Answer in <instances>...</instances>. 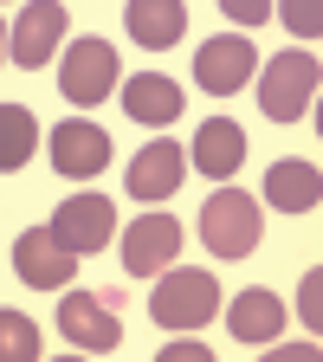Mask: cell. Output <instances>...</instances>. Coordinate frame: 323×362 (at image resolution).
Returning a JSON list of instances; mask_svg holds the SVG:
<instances>
[{
  "instance_id": "obj_1",
  "label": "cell",
  "mask_w": 323,
  "mask_h": 362,
  "mask_svg": "<svg viewBox=\"0 0 323 362\" xmlns=\"http://www.w3.org/2000/svg\"><path fill=\"white\" fill-rule=\"evenodd\" d=\"M220 310V279L213 272H168L149 298V317L162 330H207V317Z\"/></svg>"
},
{
  "instance_id": "obj_2",
  "label": "cell",
  "mask_w": 323,
  "mask_h": 362,
  "mask_svg": "<svg viewBox=\"0 0 323 362\" xmlns=\"http://www.w3.org/2000/svg\"><path fill=\"white\" fill-rule=\"evenodd\" d=\"M259 201L252 194H240V188H220L207 207H201V240H207V252H220V259H246V252H259Z\"/></svg>"
},
{
  "instance_id": "obj_3",
  "label": "cell",
  "mask_w": 323,
  "mask_h": 362,
  "mask_svg": "<svg viewBox=\"0 0 323 362\" xmlns=\"http://www.w3.org/2000/svg\"><path fill=\"white\" fill-rule=\"evenodd\" d=\"M317 59L310 52H278L265 65V78H259V110L271 117V123H298L310 104H317Z\"/></svg>"
},
{
  "instance_id": "obj_4",
  "label": "cell",
  "mask_w": 323,
  "mask_h": 362,
  "mask_svg": "<svg viewBox=\"0 0 323 362\" xmlns=\"http://www.w3.org/2000/svg\"><path fill=\"white\" fill-rule=\"evenodd\" d=\"M13 272L33 291H65V285H78V252L52 233V226H33V233L13 240Z\"/></svg>"
},
{
  "instance_id": "obj_5",
  "label": "cell",
  "mask_w": 323,
  "mask_h": 362,
  "mask_svg": "<svg viewBox=\"0 0 323 362\" xmlns=\"http://www.w3.org/2000/svg\"><path fill=\"white\" fill-rule=\"evenodd\" d=\"M65 26H71V13L59 7V0H33V7L13 20V33H7V59L26 65V71H45L52 52H59V39H65Z\"/></svg>"
},
{
  "instance_id": "obj_6",
  "label": "cell",
  "mask_w": 323,
  "mask_h": 362,
  "mask_svg": "<svg viewBox=\"0 0 323 362\" xmlns=\"http://www.w3.org/2000/svg\"><path fill=\"white\" fill-rule=\"evenodd\" d=\"M117 84V52H110V39H78L65 45V59H59V90L71 104H104V90Z\"/></svg>"
},
{
  "instance_id": "obj_7",
  "label": "cell",
  "mask_w": 323,
  "mask_h": 362,
  "mask_svg": "<svg viewBox=\"0 0 323 362\" xmlns=\"http://www.w3.org/2000/svg\"><path fill=\"white\" fill-rule=\"evenodd\" d=\"M181 240H188V233H181V220H175V214H143V220L123 233V265L136 272V279H155V272L175 265Z\"/></svg>"
},
{
  "instance_id": "obj_8",
  "label": "cell",
  "mask_w": 323,
  "mask_h": 362,
  "mask_svg": "<svg viewBox=\"0 0 323 362\" xmlns=\"http://www.w3.org/2000/svg\"><path fill=\"white\" fill-rule=\"evenodd\" d=\"M252 71H259L252 39H240V33L207 39L201 52H194V78H201V90H213V98H233V90H246V78H252Z\"/></svg>"
},
{
  "instance_id": "obj_9",
  "label": "cell",
  "mask_w": 323,
  "mask_h": 362,
  "mask_svg": "<svg viewBox=\"0 0 323 362\" xmlns=\"http://www.w3.org/2000/svg\"><path fill=\"white\" fill-rule=\"evenodd\" d=\"M59 337H71L84 356H110L123 343V324H117V310H104L90 291H65V304H59Z\"/></svg>"
},
{
  "instance_id": "obj_10",
  "label": "cell",
  "mask_w": 323,
  "mask_h": 362,
  "mask_svg": "<svg viewBox=\"0 0 323 362\" xmlns=\"http://www.w3.org/2000/svg\"><path fill=\"white\" fill-rule=\"evenodd\" d=\"M104 162H110V136H104L98 123H84V117L52 123V168H59L65 181H90V175H104Z\"/></svg>"
},
{
  "instance_id": "obj_11",
  "label": "cell",
  "mask_w": 323,
  "mask_h": 362,
  "mask_svg": "<svg viewBox=\"0 0 323 362\" xmlns=\"http://www.w3.org/2000/svg\"><path fill=\"white\" fill-rule=\"evenodd\" d=\"M52 233L84 259V252H104V240L117 233V207L104 201V194H78V201H65L59 214H52Z\"/></svg>"
},
{
  "instance_id": "obj_12",
  "label": "cell",
  "mask_w": 323,
  "mask_h": 362,
  "mask_svg": "<svg viewBox=\"0 0 323 362\" xmlns=\"http://www.w3.org/2000/svg\"><path fill=\"white\" fill-rule=\"evenodd\" d=\"M194 168H201L207 181H233V175L246 168V129H240L233 117H207V123L194 129Z\"/></svg>"
},
{
  "instance_id": "obj_13",
  "label": "cell",
  "mask_w": 323,
  "mask_h": 362,
  "mask_svg": "<svg viewBox=\"0 0 323 362\" xmlns=\"http://www.w3.org/2000/svg\"><path fill=\"white\" fill-rule=\"evenodd\" d=\"M181 175H188V156H181L168 136H155V143L129 162V194L136 201H168L181 188Z\"/></svg>"
},
{
  "instance_id": "obj_14",
  "label": "cell",
  "mask_w": 323,
  "mask_h": 362,
  "mask_svg": "<svg viewBox=\"0 0 323 362\" xmlns=\"http://www.w3.org/2000/svg\"><path fill=\"white\" fill-rule=\"evenodd\" d=\"M265 201L278 207V214H310V207L323 201V175H317L310 162H271V175H265Z\"/></svg>"
},
{
  "instance_id": "obj_15",
  "label": "cell",
  "mask_w": 323,
  "mask_h": 362,
  "mask_svg": "<svg viewBox=\"0 0 323 362\" xmlns=\"http://www.w3.org/2000/svg\"><path fill=\"white\" fill-rule=\"evenodd\" d=\"M226 324H233V337H240L246 349H265L271 337L285 330V304L271 298V291H246V298H233V310H226Z\"/></svg>"
},
{
  "instance_id": "obj_16",
  "label": "cell",
  "mask_w": 323,
  "mask_h": 362,
  "mask_svg": "<svg viewBox=\"0 0 323 362\" xmlns=\"http://www.w3.org/2000/svg\"><path fill=\"white\" fill-rule=\"evenodd\" d=\"M123 110H129L136 123H155V129H162V123L181 117V84L143 71V78H129V84H123Z\"/></svg>"
},
{
  "instance_id": "obj_17",
  "label": "cell",
  "mask_w": 323,
  "mask_h": 362,
  "mask_svg": "<svg viewBox=\"0 0 323 362\" xmlns=\"http://www.w3.org/2000/svg\"><path fill=\"white\" fill-rule=\"evenodd\" d=\"M123 26H129L136 45H155L162 52V45H175L181 33H188V13H181L175 0H136V7L123 13Z\"/></svg>"
},
{
  "instance_id": "obj_18",
  "label": "cell",
  "mask_w": 323,
  "mask_h": 362,
  "mask_svg": "<svg viewBox=\"0 0 323 362\" xmlns=\"http://www.w3.org/2000/svg\"><path fill=\"white\" fill-rule=\"evenodd\" d=\"M33 149H39V123H33V110H26V104H0V175L26 168Z\"/></svg>"
},
{
  "instance_id": "obj_19",
  "label": "cell",
  "mask_w": 323,
  "mask_h": 362,
  "mask_svg": "<svg viewBox=\"0 0 323 362\" xmlns=\"http://www.w3.org/2000/svg\"><path fill=\"white\" fill-rule=\"evenodd\" d=\"M45 356V337L26 310H0V362H39Z\"/></svg>"
},
{
  "instance_id": "obj_20",
  "label": "cell",
  "mask_w": 323,
  "mask_h": 362,
  "mask_svg": "<svg viewBox=\"0 0 323 362\" xmlns=\"http://www.w3.org/2000/svg\"><path fill=\"white\" fill-rule=\"evenodd\" d=\"M298 310H304V324H310V337H317V324H323V272H317V265L304 272V285H298Z\"/></svg>"
},
{
  "instance_id": "obj_21",
  "label": "cell",
  "mask_w": 323,
  "mask_h": 362,
  "mask_svg": "<svg viewBox=\"0 0 323 362\" xmlns=\"http://www.w3.org/2000/svg\"><path fill=\"white\" fill-rule=\"evenodd\" d=\"M285 26L298 39H317L323 33V7H317V0H291V7H285Z\"/></svg>"
},
{
  "instance_id": "obj_22",
  "label": "cell",
  "mask_w": 323,
  "mask_h": 362,
  "mask_svg": "<svg viewBox=\"0 0 323 362\" xmlns=\"http://www.w3.org/2000/svg\"><path fill=\"white\" fill-rule=\"evenodd\" d=\"M226 13H233V20H246V26H259L271 7H265V0H226Z\"/></svg>"
},
{
  "instance_id": "obj_23",
  "label": "cell",
  "mask_w": 323,
  "mask_h": 362,
  "mask_svg": "<svg viewBox=\"0 0 323 362\" xmlns=\"http://www.w3.org/2000/svg\"><path fill=\"white\" fill-rule=\"evenodd\" d=\"M201 356H207L201 343H168V349H162V362H201Z\"/></svg>"
},
{
  "instance_id": "obj_24",
  "label": "cell",
  "mask_w": 323,
  "mask_h": 362,
  "mask_svg": "<svg viewBox=\"0 0 323 362\" xmlns=\"http://www.w3.org/2000/svg\"><path fill=\"white\" fill-rule=\"evenodd\" d=\"M0 59H7V26H0Z\"/></svg>"
}]
</instances>
